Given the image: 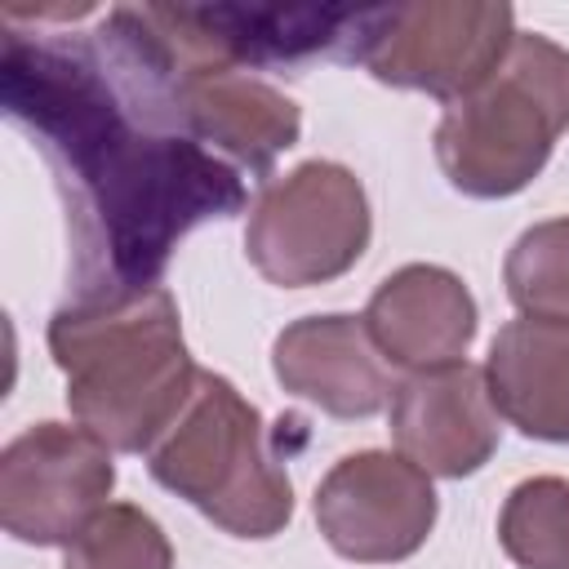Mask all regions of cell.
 Masks as SVG:
<instances>
[{"instance_id": "obj_1", "label": "cell", "mask_w": 569, "mask_h": 569, "mask_svg": "<svg viewBox=\"0 0 569 569\" xmlns=\"http://www.w3.org/2000/svg\"><path fill=\"white\" fill-rule=\"evenodd\" d=\"M0 98L53 169L71 298L160 284L187 231L249 204L240 169L182 124L178 62L147 4L107 9L89 36L4 22Z\"/></svg>"}, {"instance_id": "obj_2", "label": "cell", "mask_w": 569, "mask_h": 569, "mask_svg": "<svg viewBox=\"0 0 569 569\" xmlns=\"http://www.w3.org/2000/svg\"><path fill=\"white\" fill-rule=\"evenodd\" d=\"M49 356L67 378L71 418L111 453H151L200 378L164 284L62 302L49 316Z\"/></svg>"}, {"instance_id": "obj_3", "label": "cell", "mask_w": 569, "mask_h": 569, "mask_svg": "<svg viewBox=\"0 0 569 569\" xmlns=\"http://www.w3.org/2000/svg\"><path fill=\"white\" fill-rule=\"evenodd\" d=\"M569 129V49L516 31L502 67L436 124V160L453 191L502 200L525 191Z\"/></svg>"}, {"instance_id": "obj_4", "label": "cell", "mask_w": 569, "mask_h": 569, "mask_svg": "<svg viewBox=\"0 0 569 569\" xmlns=\"http://www.w3.org/2000/svg\"><path fill=\"white\" fill-rule=\"evenodd\" d=\"M147 471L231 538L262 542L293 520V485L267 445L262 413L222 373L200 369L187 409L147 453Z\"/></svg>"}, {"instance_id": "obj_5", "label": "cell", "mask_w": 569, "mask_h": 569, "mask_svg": "<svg viewBox=\"0 0 569 569\" xmlns=\"http://www.w3.org/2000/svg\"><path fill=\"white\" fill-rule=\"evenodd\" d=\"M373 236L360 178L338 160H302L284 178L262 182L244 222V253L262 280L311 289L347 276Z\"/></svg>"}, {"instance_id": "obj_6", "label": "cell", "mask_w": 569, "mask_h": 569, "mask_svg": "<svg viewBox=\"0 0 569 569\" xmlns=\"http://www.w3.org/2000/svg\"><path fill=\"white\" fill-rule=\"evenodd\" d=\"M516 40L511 4L493 0H418L365 9L356 62L391 84L440 98L445 107L476 93Z\"/></svg>"}, {"instance_id": "obj_7", "label": "cell", "mask_w": 569, "mask_h": 569, "mask_svg": "<svg viewBox=\"0 0 569 569\" xmlns=\"http://www.w3.org/2000/svg\"><path fill=\"white\" fill-rule=\"evenodd\" d=\"M111 489V449L80 422H36L0 453V525L27 547H71Z\"/></svg>"}, {"instance_id": "obj_8", "label": "cell", "mask_w": 569, "mask_h": 569, "mask_svg": "<svg viewBox=\"0 0 569 569\" xmlns=\"http://www.w3.org/2000/svg\"><path fill=\"white\" fill-rule=\"evenodd\" d=\"M169 49L218 67H302L311 58L356 62L365 9L316 4H147Z\"/></svg>"}, {"instance_id": "obj_9", "label": "cell", "mask_w": 569, "mask_h": 569, "mask_svg": "<svg viewBox=\"0 0 569 569\" xmlns=\"http://www.w3.org/2000/svg\"><path fill=\"white\" fill-rule=\"evenodd\" d=\"M320 538L356 565L409 560L436 529V489L405 453L360 449L329 467L311 498Z\"/></svg>"}, {"instance_id": "obj_10", "label": "cell", "mask_w": 569, "mask_h": 569, "mask_svg": "<svg viewBox=\"0 0 569 569\" xmlns=\"http://www.w3.org/2000/svg\"><path fill=\"white\" fill-rule=\"evenodd\" d=\"M173 62H178V111H182V124L191 129V138L204 142L231 169L271 182L276 160L302 133L298 102L289 93H280L276 84H267L249 71H236V67L187 62L178 53H173Z\"/></svg>"}, {"instance_id": "obj_11", "label": "cell", "mask_w": 569, "mask_h": 569, "mask_svg": "<svg viewBox=\"0 0 569 569\" xmlns=\"http://www.w3.org/2000/svg\"><path fill=\"white\" fill-rule=\"evenodd\" d=\"M391 440L427 476H476L502 440V418L489 400L485 369L458 360L409 373L391 391Z\"/></svg>"}, {"instance_id": "obj_12", "label": "cell", "mask_w": 569, "mask_h": 569, "mask_svg": "<svg viewBox=\"0 0 569 569\" xmlns=\"http://www.w3.org/2000/svg\"><path fill=\"white\" fill-rule=\"evenodd\" d=\"M271 373L289 396L311 400L329 418H373L396 391L365 316L347 311L284 325L271 342Z\"/></svg>"}, {"instance_id": "obj_13", "label": "cell", "mask_w": 569, "mask_h": 569, "mask_svg": "<svg viewBox=\"0 0 569 569\" xmlns=\"http://www.w3.org/2000/svg\"><path fill=\"white\" fill-rule=\"evenodd\" d=\"M480 311L462 276L436 262H409L391 271L369 307H365V329L373 347L382 351L387 365L427 373L458 365L476 338Z\"/></svg>"}, {"instance_id": "obj_14", "label": "cell", "mask_w": 569, "mask_h": 569, "mask_svg": "<svg viewBox=\"0 0 569 569\" xmlns=\"http://www.w3.org/2000/svg\"><path fill=\"white\" fill-rule=\"evenodd\" d=\"M485 382L502 422L529 440L569 445V320H507L489 342Z\"/></svg>"}, {"instance_id": "obj_15", "label": "cell", "mask_w": 569, "mask_h": 569, "mask_svg": "<svg viewBox=\"0 0 569 569\" xmlns=\"http://www.w3.org/2000/svg\"><path fill=\"white\" fill-rule=\"evenodd\" d=\"M498 542L516 569H569V480H520L498 511Z\"/></svg>"}, {"instance_id": "obj_16", "label": "cell", "mask_w": 569, "mask_h": 569, "mask_svg": "<svg viewBox=\"0 0 569 569\" xmlns=\"http://www.w3.org/2000/svg\"><path fill=\"white\" fill-rule=\"evenodd\" d=\"M502 284L520 316L569 320V218H547L520 231L507 249Z\"/></svg>"}, {"instance_id": "obj_17", "label": "cell", "mask_w": 569, "mask_h": 569, "mask_svg": "<svg viewBox=\"0 0 569 569\" xmlns=\"http://www.w3.org/2000/svg\"><path fill=\"white\" fill-rule=\"evenodd\" d=\"M62 551V569H173L160 520L133 502H107Z\"/></svg>"}]
</instances>
